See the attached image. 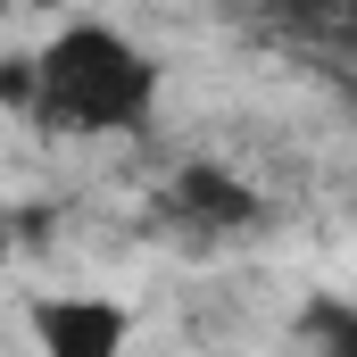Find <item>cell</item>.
<instances>
[{
    "label": "cell",
    "mask_w": 357,
    "mask_h": 357,
    "mask_svg": "<svg viewBox=\"0 0 357 357\" xmlns=\"http://www.w3.org/2000/svg\"><path fill=\"white\" fill-rule=\"evenodd\" d=\"M8 250H17V216L0 208V274H8Z\"/></svg>",
    "instance_id": "6"
},
{
    "label": "cell",
    "mask_w": 357,
    "mask_h": 357,
    "mask_svg": "<svg viewBox=\"0 0 357 357\" xmlns=\"http://www.w3.org/2000/svg\"><path fill=\"white\" fill-rule=\"evenodd\" d=\"M299 341H307V357H357V299L316 291L299 307Z\"/></svg>",
    "instance_id": "5"
},
{
    "label": "cell",
    "mask_w": 357,
    "mask_h": 357,
    "mask_svg": "<svg viewBox=\"0 0 357 357\" xmlns=\"http://www.w3.org/2000/svg\"><path fill=\"white\" fill-rule=\"evenodd\" d=\"M349 108H357V84H349Z\"/></svg>",
    "instance_id": "7"
},
{
    "label": "cell",
    "mask_w": 357,
    "mask_h": 357,
    "mask_svg": "<svg viewBox=\"0 0 357 357\" xmlns=\"http://www.w3.org/2000/svg\"><path fill=\"white\" fill-rule=\"evenodd\" d=\"M266 17L299 50H316L333 67H357V0H266Z\"/></svg>",
    "instance_id": "4"
},
{
    "label": "cell",
    "mask_w": 357,
    "mask_h": 357,
    "mask_svg": "<svg viewBox=\"0 0 357 357\" xmlns=\"http://www.w3.org/2000/svg\"><path fill=\"white\" fill-rule=\"evenodd\" d=\"M158 199H167V216H175L183 233H208V241L266 225V199L233 175L225 158H183L175 175H167V191H158Z\"/></svg>",
    "instance_id": "2"
},
{
    "label": "cell",
    "mask_w": 357,
    "mask_h": 357,
    "mask_svg": "<svg viewBox=\"0 0 357 357\" xmlns=\"http://www.w3.org/2000/svg\"><path fill=\"white\" fill-rule=\"evenodd\" d=\"M25 324H33L42 357H125V341H133V316L100 291H42L25 307Z\"/></svg>",
    "instance_id": "3"
},
{
    "label": "cell",
    "mask_w": 357,
    "mask_h": 357,
    "mask_svg": "<svg viewBox=\"0 0 357 357\" xmlns=\"http://www.w3.org/2000/svg\"><path fill=\"white\" fill-rule=\"evenodd\" d=\"M33 116L59 133H91V142L142 133L158 116V59L133 33L75 17L33 50Z\"/></svg>",
    "instance_id": "1"
}]
</instances>
